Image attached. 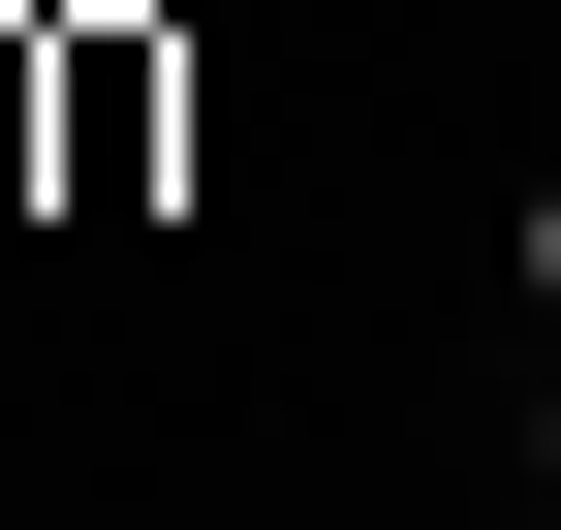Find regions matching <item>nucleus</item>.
<instances>
[{
	"label": "nucleus",
	"instance_id": "f257e3e1",
	"mask_svg": "<svg viewBox=\"0 0 561 530\" xmlns=\"http://www.w3.org/2000/svg\"><path fill=\"white\" fill-rule=\"evenodd\" d=\"M32 125H62V187H125V157H157V32H62V62H32Z\"/></svg>",
	"mask_w": 561,
	"mask_h": 530
},
{
	"label": "nucleus",
	"instance_id": "f03ea898",
	"mask_svg": "<svg viewBox=\"0 0 561 530\" xmlns=\"http://www.w3.org/2000/svg\"><path fill=\"white\" fill-rule=\"evenodd\" d=\"M530 312H561V187H530Z\"/></svg>",
	"mask_w": 561,
	"mask_h": 530
}]
</instances>
